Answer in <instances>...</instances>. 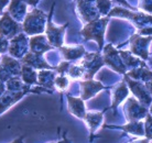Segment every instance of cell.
Masks as SVG:
<instances>
[{
    "label": "cell",
    "instance_id": "obj_10",
    "mask_svg": "<svg viewBox=\"0 0 152 143\" xmlns=\"http://www.w3.org/2000/svg\"><path fill=\"white\" fill-rule=\"evenodd\" d=\"M145 134L148 140H152V117L147 116L145 122Z\"/></svg>",
    "mask_w": 152,
    "mask_h": 143
},
{
    "label": "cell",
    "instance_id": "obj_7",
    "mask_svg": "<svg viewBox=\"0 0 152 143\" xmlns=\"http://www.w3.org/2000/svg\"><path fill=\"white\" fill-rule=\"evenodd\" d=\"M84 90L86 91V94L84 95V98H87L89 96H91L93 94H95L102 88V85L100 84H95V83H91V82H87V83H83Z\"/></svg>",
    "mask_w": 152,
    "mask_h": 143
},
{
    "label": "cell",
    "instance_id": "obj_5",
    "mask_svg": "<svg viewBox=\"0 0 152 143\" xmlns=\"http://www.w3.org/2000/svg\"><path fill=\"white\" fill-rule=\"evenodd\" d=\"M69 107L71 113H73L74 116L77 118H84L85 117V107L84 104L80 99L77 98H69Z\"/></svg>",
    "mask_w": 152,
    "mask_h": 143
},
{
    "label": "cell",
    "instance_id": "obj_1",
    "mask_svg": "<svg viewBox=\"0 0 152 143\" xmlns=\"http://www.w3.org/2000/svg\"><path fill=\"white\" fill-rule=\"evenodd\" d=\"M125 112L127 113V118L129 121H140V119L147 117V110L132 98H129L128 104L125 107Z\"/></svg>",
    "mask_w": 152,
    "mask_h": 143
},
{
    "label": "cell",
    "instance_id": "obj_12",
    "mask_svg": "<svg viewBox=\"0 0 152 143\" xmlns=\"http://www.w3.org/2000/svg\"><path fill=\"white\" fill-rule=\"evenodd\" d=\"M132 143H149L148 139H143V140H138V141H134Z\"/></svg>",
    "mask_w": 152,
    "mask_h": 143
},
{
    "label": "cell",
    "instance_id": "obj_16",
    "mask_svg": "<svg viewBox=\"0 0 152 143\" xmlns=\"http://www.w3.org/2000/svg\"><path fill=\"white\" fill-rule=\"evenodd\" d=\"M51 143H55V142H51Z\"/></svg>",
    "mask_w": 152,
    "mask_h": 143
},
{
    "label": "cell",
    "instance_id": "obj_15",
    "mask_svg": "<svg viewBox=\"0 0 152 143\" xmlns=\"http://www.w3.org/2000/svg\"><path fill=\"white\" fill-rule=\"evenodd\" d=\"M150 112H151V115H152V106H151V109H150Z\"/></svg>",
    "mask_w": 152,
    "mask_h": 143
},
{
    "label": "cell",
    "instance_id": "obj_9",
    "mask_svg": "<svg viewBox=\"0 0 152 143\" xmlns=\"http://www.w3.org/2000/svg\"><path fill=\"white\" fill-rule=\"evenodd\" d=\"M116 97H115V101H114V105H113V107H116V106L119 104V102L121 101L122 99L127 96V94H128V91H127V88H126L125 84H121L120 85V87L118 88V89H116Z\"/></svg>",
    "mask_w": 152,
    "mask_h": 143
},
{
    "label": "cell",
    "instance_id": "obj_8",
    "mask_svg": "<svg viewBox=\"0 0 152 143\" xmlns=\"http://www.w3.org/2000/svg\"><path fill=\"white\" fill-rule=\"evenodd\" d=\"M129 75L131 76V77H133V78L147 80L148 78L152 77V72L145 71V69H142V68H138V69H133Z\"/></svg>",
    "mask_w": 152,
    "mask_h": 143
},
{
    "label": "cell",
    "instance_id": "obj_6",
    "mask_svg": "<svg viewBox=\"0 0 152 143\" xmlns=\"http://www.w3.org/2000/svg\"><path fill=\"white\" fill-rule=\"evenodd\" d=\"M121 129L137 136H142L145 134V123H143V121H130L129 123L126 124L125 127H121Z\"/></svg>",
    "mask_w": 152,
    "mask_h": 143
},
{
    "label": "cell",
    "instance_id": "obj_3",
    "mask_svg": "<svg viewBox=\"0 0 152 143\" xmlns=\"http://www.w3.org/2000/svg\"><path fill=\"white\" fill-rule=\"evenodd\" d=\"M128 82H129L130 87L132 88L133 94H136L138 99H139L141 102H145V105H149V104L151 102V97L149 96L148 91L145 90L143 86L140 85L139 83H137V82H132V80H129V79H128Z\"/></svg>",
    "mask_w": 152,
    "mask_h": 143
},
{
    "label": "cell",
    "instance_id": "obj_11",
    "mask_svg": "<svg viewBox=\"0 0 152 143\" xmlns=\"http://www.w3.org/2000/svg\"><path fill=\"white\" fill-rule=\"evenodd\" d=\"M55 83H56V85L60 87L61 89L65 88V87L67 86V84H69L67 83V79L64 78V77H58V78L56 79V82H55Z\"/></svg>",
    "mask_w": 152,
    "mask_h": 143
},
{
    "label": "cell",
    "instance_id": "obj_2",
    "mask_svg": "<svg viewBox=\"0 0 152 143\" xmlns=\"http://www.w3.org/2000/svg\"><path fill=\"white\" fill-rule=\"evenodd\" d=\"M152 40V38H141V36H133L132 39V44H131V49L132 52L136 53L137 55L147 58L148 57V44L150 43V41Z\"/></svg>",
    "mask_w": 152,
    "mask_h": 143
},
{
    "label": "cell",
    "instance_id": "obj_13",
    "mask_svg": "<svg viewBox=\"0 0 152 143\" xmlns=\"http://www.w3.org/2000/svg\"><path fill=\"white\" fill-rule=\"evenodd\" d=\"M22 140H23V138L21 136V138H19V139H17V140H15L12 143H22Z\"/></svg>",
    "mask_w": 152,
    "mask_h": 143
},
{
    "label": "cell",
    "instance_id": "obj_14",
    "mask_svg": "<svg viewBox=\"0 0 152 143\" xmlns=\"http://www.w3.org/2000/svg\"><path fill=\"white\" fill-rule=\"evenodd\" d=\"M62 143H69V140H67V139H66V138H65L64 141H63V142H62Z\"/></svg>",
    "mask_w": 152,
    "mask_h": 143
},
{
    "label": "cell",
    "instance_id": "obj_4",
    "mask_svg": "<svg viewBox=\"0 0 152 143\" xmlns=\"http://www.w3.org/2000/svg\"><path fill=\"white\" fill-rule=\"evenodd\" d=\"M84 120L88 125V128L91 132H94L97 128L100 127L103 122V115L99 112H88L85 115Z\"/></svg>",
    "mask_w": 152,
    "mask_h": 143
}]
</instances>
